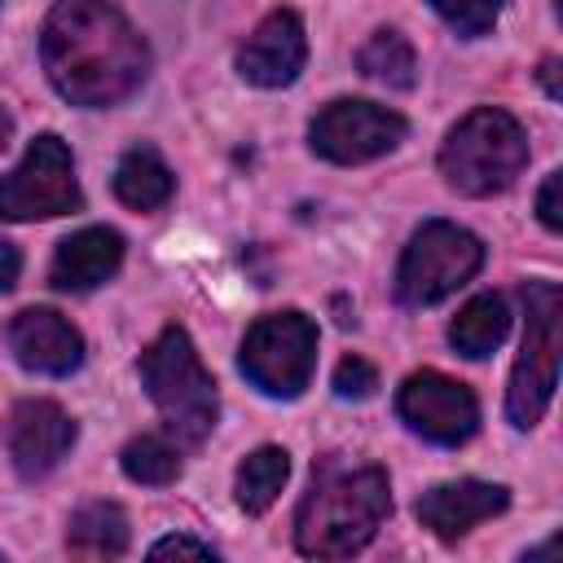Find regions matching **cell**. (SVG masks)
Instances as JSON below:
<instances>
[{"label":"cell","mask_w":563,"mask_h":563,"mask_svg":"<svg viewBox=\"0 0 563 563\" xmlns=\"http://www.w3.org/2000/svg\"><path fill=\"white\" fill-rule=\"evenodd\" d=\"M48 84L84 110L128 101L150 75V44L110 0H57L40 31Z\"/></svg>","instance_id":"obj_1"},{"label":"cell","mask_w":563,"mask_h":563,"mask_svg":"<svg viewBox=\"0 0 563 563\" xmlns=\"http://www.w3.org/2000/svg\"><path fill=\"white\" fill-rule=\"evenodd\" d=\"M391 510L383 466H356L339 453L312 462V484L295 510V550L308 559H347L365 550Z\"/></svg>","instance_id":"obj_2"},{"label":"cell","mask_w":563,"mask_h":563,"mask_svg":"<svg viewBox=\"0 0 563 563\" xmlns=\"http://www.w3.org/2000/svg\"><path fill=\"white\" fill-rule=\"evenodd\" d=\"M136 369H141V383H145V391H150L154 409L163 413V427L176 444L194 449L216 431V418H220L216 378L207 374L194 339L180 325H167L141 352Z\"/></svg>","instance_id":"obj_3"},{"label":"cell","mask_w":563,"mask_h":563,"mask_svg":"<svg viewBox=\"0 0 563 563\" xmlns=\"http://www.w3.org/2000/svg\"><path fill=\"white\" fill-rule=\"evenodd\" d=\"M528 167V132L519 128L515 114L497 106L471 110L462 123L449 128L440 145V176L449 189L466 198H493L519 180Z\"/></svg>","instance_id":"obj_4"},{"label":"cell","mask_w":563,"mask_h":563,"mask_svg":"<svg viewBox=\"0 0 563 563\" xmlns=\"http://www.w3.org/2000/svg\"><path fill=\"white\" fill-rule=\"evenodd\" d=\"M523 347L519 361L510 369V387H506V413L519 431L537 427L541 413L554 400L559 387V308L563 295L554 282H528L523 290Z\"/></svg>","instance_id":"obj_5"},{"label":"cell","mask_w":563,"mask_h":563,"mask_svg":"<svg viewBox=\"0 0 563 563\" xmlns=\"http://www.w3.org/2000/svg\"><path fill=\"white\" fill-rule=\"evenodd\" d=\"M484 264V242L453 224V220H427L396 268V299L405 308H431L449 299L457 286H466Z\"/></svg>","instance_id":"obj_6"},{"label":"cell","mask_w":563,"mask_h":563,"mask_svg":"<svg viewBox=\"0 0 563 563\" xmlns=\"http://www.w3.org/2000/svg\"><path fill=\"white\" fill-rule=\"evenodd\" d=\"M242 374L273 400H295L317 365V325L299 308H282L260 317L238 352Z\"/></svg>","instance_id":"obj_7"},{"label":"cell","mask_w":563,"mask_h":563,"mask_svg":"<svg viewBox=\"0 0 563 563\" xmlns=\"http://www.w3.org/2000/svg\"><path fill=\"white\" fill-rule=\"evenodd\" d=\"M79 207L84 194L75 180V158L57 132L35 136L22 163L9 176H0V220H48Z\"/></svg>","instance_id":"obj_8"},{"label":"cell","mask_w":563,"mask_h":563,"mask_svg":"<svg viewBox=\"0 0 563 563\" xmlns=\"http://www.w3.org/2000/svg\"><path fill=\"white\" fill-rule=\"evenodd\" d=\"M405 132H409L405 114H396V110H387L378 101L343 97V101H330L308 123V145L325 163L352 167V163H369V158L396 150L405 141Z\"/></svg>","instance_id":"obj_9"},{"label":"cell","mask_w":563,"mask_h":563,"mask_svg":"<svg viewBox=\"0 0 563 563\" xmlns=\"http://www.w3.org/2000/svg\"><path fill=\"white\" fill-rule=\"evenodd\" d=\"M396 413L409 431H418L431 444L457 449L475 435L479 427V400L466 383L440 374V369H418L400 383L396 391Z\"/></svg>","instance_id":"obj_10"},{"label":"cell","mask_w":563,"mask_h":563,"mask_svg":"<svg viewBox=\"0 0 563 563\" xmlns=\"http://www.w3.org/2000/svg\"><path fill=\"white\" fill-rule=\"evenodd\" d=\"M79 427L57 400H18L4 427V444L13 457V471L22 479H44L57 471V462L70 453Z\"/></svg>","instance_id":"obj_11"},{"label":"cell","mask_w":563,"mask_h":563,"mask_svg":"<svg viewBox=\"0 0 563 563\" xmlns=\"http://www.w3.org/2000/svg\"><path fill=\"white\" fill-rule=\"evenodd\" d=\"M308 62V35L295 9H273L238 48V75L255 88H286Z\"/></svg>","instance_id":"obj_12"},{"label":"cell","mask_w":563,"mask_h":563,"mask_svg":"<svg viewBox=\"0 0 563 563\" xmlns=\"http://www.w3.org/2000/svg\"><path fill=\"white\" fill-rule=\"evenodd\" d=\"M9 352L31 374L66 378L84 365V334L53 308H22L9 321Z\"/></svg>","instance_id":"obj_13"},{"label":"cell","mask_w":563,"mask_h":563,"mask_svg":"<svg viewBox=\"0 0 563 563\" xmlns=\"http://www.w3.org/2000/svg\"><path fill=\"white\" fill-rule=\"evenodd\" d=\"M510 506V488L506 484H484V479H453V484H435L418 497V519L422 528H431L440 541H457L466 537L475 523L501 515Z\"/></svg>","instance_id":"obj_14"},{"label":"cell","mask_w":563,"mask_h":563,"mask_svg":"<svg viewBox=\"0 0 563 563\" xmlns=\"http://www.w3.org/2000/svg\"><path fill=\"white\" fill-rule=\"evenodd\" d=\"M123 264V238L106 224H88L79 233H70L57 255H53V268H48V282L57 290H70V295H84V290H97L101 282H110Z\"/></svg>","instance_id":"obj_15"},{"label":"cell","mask_w":563,"mask_h":563,"mask_svg":"<svg viewBox=\"0 0 563 563\" xmlns=\"http://www.w3.org/2000/svg\"><path fill=\"white\" fill-rule=\"evenodd\" d=\"M172 194H176V176H172V167L163 163L158 150L132 145L119 158V167H114V198L123 207H132V211H158V207L172 202Z\"/></svg>","instance_id":"obj_16"},{"label":"cell","mask_w":563,"mask_h":563,"mask_svg":"<svg viewBox=\"0 0 563 563\" xmlns=\"http://www.w3.org/2000/svg\"><path fill=\"white\" fill-rule=\"evenodd\" d=\"M506 330H510V308H506L501 295L488 290V295H475V299L449 321V343H453L462 356L479 361V356H488V352L501 347Z\"/></svg>","instance_id":"obj_17"},{"label":"cell","mask_w":563,"mask_h":563,"mask_svg":"<svg viewBox=\"0 0 563 563\" xmlns=\"http://www.w3.org/2000/svg\"><path fill=\"white\" fill-rule=\"evenodd\" d=\"M66 545L75 554H92V559H119L128 550V515L114 501H88L70 515L66 528Z\"/></svg>","instance_id":"obj_18"},{"label":"cell","mask_w":563,"mask_h":563,"mask_svg":"<svg viewBox=\"0 0 563 563\" xmlns=\"http://www.w3.org/2000/svg\"><path fill=\"white\" fill-rule=\"evenodd\" d=\"M286 475H290V453H286V449H277V444L255 449V453L238 466V484H233L238 506H242L246 515H264V510L282 497Z\"/></svg>","instance_id":"obj_19"},{"label":"cell","mask_w":563,"mask_h":563,"mask_svg":"<svg viewBox=\"0 0 563 563\" xmlns=\"http://www.w3.org/2000/svg\"><path fill=\"white\" fill-rule=\"evenodd\" d=\"M356 66H361V75H369V79H378V84H387V88H400V92L413 88V79H418L413 44H409L400 31H391V26L374 31V35L361 44Z\"/></svg>","instance_id":"obj_20"},{"label":"cell","mask_w":563,"mask_h":563,"mask_svg":"<svg viewBox=\"0 0 563 563\" xmlns=\"http://www.w3.org/2000/svg\"><path fill=\"white\" fill-rule=\"evenodd\" d=\"M119 466H123L128 479L150 484V488H163V484H172L180 475V449L167 444L163 435H136V440L123 444Z\"/></svg>","instance_id":"obj_21"},{"label":"cell","mask_w":563,"mask_h":563,"mask_svg":"<svg viewBox=\"0 0 563 563\" xmlns=\"http://www.w3.org/2000/svg\"><path fill=\"white\" fill-rule=\"evenodd\" d=\"M427 4H431L457 35L475 40V35H488V31L497 26L506 0H427Z\"/></svg>","instance_id":"obj_22"},{"label":"cell","mask_w":563,"mask_h":563,"mask_svg":"<svg viewBox=\"0 0 563 563\" xmlns=\"http://www.w3.org/2000/svg\"><path fill=\"white\" fill-rule=\"evenodd\" d=\"M378 387V369L365 361V356H343L339 369H334V391L343 400H369Z\"/></svg>","instance_id":"obj_23"},{"label":"cell","mask_w":563,"mask_h":563,"mask_svg":"<svg viewBox=\"0 0 563 563\" xmlns=\"http://www.w3.org/2000/svg\"><path fill=\"white\" fill-rule=\"evenodd\" d=\"M216 559V550L207 541H194V537H163L150 545V559Z\"/></svg>","instance_id":"obj_24"},{"label":"cell","mask_w":563,"mask_h":563,"mask_svg":"<svg viewBox=\"0 0 563 563\" xmlns=\"http://www.w3.org/2000/svg\"><path fill=\"white\" fill-rule=\"evenodd\" d=\"M559 185H563V172H550L545 185H541V194H537V216H541V224H545L550 233L563 229V216H559Z\"/></svg>","instance_id":"obj_25"},{"label":"cell","mask_w":563,"mask_h":563,"mask_svg":"<svg viewBox=\"0 0 563 563\" xmlns=\"http://www.w3.org/2000/svg\"><path fill=\"white\" fill-rule=\"evenodd\" d=\"M18 273H22V255L13 242H0V295H9L18 286Z\"/></svg>","instance_id":"obj_26"},{"label":"cell","mask_w":563,"mask_h":563,"mask_svg":"<svg viewBox=\"0 0 563 563\" xmlns=\"http://www.w3.org/2000/svg\"><path fill=\"white\" fill-rule=\"evenodd\" d=\"M554 70H559V62H554V57H545V62H541V84H545V92L559 101V79H554Z\"/></svg>","instance_id":"obj_27"},{"label":"cell","mask_w":563,"mask_h":563,"mask_svg":"<svg viewBox=\"0 0 563 563\" xmlns=\"http://www.w3.org/2000/svg\"><path fill=\"white\" fill-rule=\"evenodd\" d=\"M9 136H13V119H9V110L0 106V150L9 145Z\"/></svg>","instance_id":"obj_28"}]
</instances>
